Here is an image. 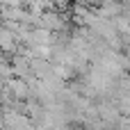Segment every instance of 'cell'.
I'll return each mask as SVG.
<instances>
[{"mask_svg": "<svg viewBox=\"0 0 130 130\" xmlns=\"http://www.w3.org/2000/svg\"><path fill=\"white\" fill-rule=\"evenodd\" d=\"M14 78V71H11V66H9V62H0V80H11Z\"/></svg>", "mask_w": 130, "mask_h": 130, "instance_id": "obj_1", "label": "cell"}]
</instances>
